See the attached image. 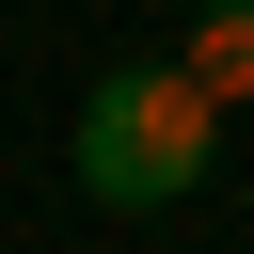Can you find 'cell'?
<instances>
[{
    "mask_svg": "<svg viewBox=\"0 0 254 254\" xmlns=\"http://www.w3.org/2000/svg\"><path fill=\"white\" fill-rule=\"evenodd\" d=\"M175 64H190L206 95H254V0H190V16H175Z\"/></svg>",
    "mask_w": 254,
    "mask_h": 254,
    "instance_id": "obj_2",
    "label": "cell"
},
{
    "mask_svg": "<svg viewBox=\"0 0 254 254\" xmlns=\"http://www.w3.org/2000/svg\"><path fill=\"white\" fill-rule=\"evenodd\" d=\"M64 159H79V190L127 206V222H143V206H190L206 159H222V95H206L190 64H111V79L79 95V143H64Z\"/></svg>",
    "mask_w": 254,
    "mask_h": 254,
    "instance_id": "obj_1",
    "label": "cell"
}]
</instances>
